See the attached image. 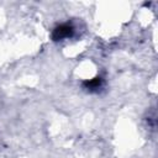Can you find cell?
<instances>
[{
  "mask_svg": "<svg viewBox=\"0 0 158 158\" xmlns=\"http://www.w3.org/2000/svg\"><path fill=\"white\" fill-rule=\"evenodd\" d=\"M73 35V27L69 23H63L58 27H56L54 32H53V38L56 41L58 40H63V38H68Z\"/></svg>",
  "mask_w": 158,
  "mask_h": 158,
  "instance_id": "obj_1",
  "label": "cell"
},
{
  "mask_svg": "<svg viewBox=\"0 0 158 158\" xmlns=\"http://www.w3.org/2000/svg\"><path fill=\"white\" fill-rule=\"evenodd\" d=\"M101 84H102L101 78H94V79H91V80H89V81H85L86 88H89L90 90H93V89H99V88L101 86Z\"/></svg>",
  "mask_w": 158,
  "mask_h": 158,
  "instance_id": "obj_2",
  "label": "cell"
}]
</instances>
